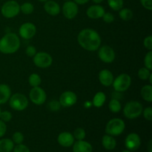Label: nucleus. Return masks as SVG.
Masks as SVG:
<instances>
[{
    "label": "nucleus",
    "mask_w": 152,
    "mask_h": 152,
    "mask_svg": "<svg viewBox=\"0 0 152 152\" xmlns=\"http://www.w3.org/2000/svg\"><path fill=\"white\" fill-rule=\"evenodd\" d=\"M77 40L80 45L88 51L98 50L101 44V38L99 34L89 28L80 31Z\"/></svg>",
    "instance_id": "f257e3e1"
},
{
    "label": "nucleus",
    "mask_w": 152,
    "mask_h": 152,
    "mask_svg": "<svg viewBox=\"0 0 152 152\" xmlns=\"http://www.w3.org/2000/svg\"><path fill=\"white\" fill-rule=\"evenodd\" d=\"M20 46V40L16 34L10 33L0 39V52L4 54H11L17 51Z\"/></svg>",
    "instance_id": "f03ea898"
},
{
    "label": "nucleus",
    "mask_w": 152,
    "mask_h": 152,
    "mask_svg": "<svg viewBox=\"0 0 152 152\" xmlns=\"http://www.w3.org/2000/svg\"><path fill=\"white\" fill-rule=\"evenodd\" d=\"M142 111L143 108L140 102L137 101H131L125 105L123 113L126 118L132 120L140 117L142 113Z\"/></svg>",
    "instance_id": "7ed1b4c3"
},
{
    "label": "nucleus",
    "mask_w": 152,
    "mask_h": 152,
    "mask_svg": "<svg viewBox=\"0 0 152 152\" xmlns=\"http://www.w3.org/2000/svg\"><path fill=\"white\" fill-rule=\"evenodd\" d=\"M126 125L121 119L114 118L109 120L105 127V132L111 136H119L125 130Z\"/></svg>",
    "instance_id": "20e7f679"
},
{
    "label": "nucleus",
    "mask_w": 152,
    "mask_h": 152,
    "mask_svg": "<svg viewBox=\"0 0 152 152\" xmlns=\"http://www.w3.org/2000/svg\"><path fill=\"white\" fill-rule=\"evenodd\" d=\"M20 12V5L14 0L7 1L1 6V13L4 17L11 19L17 16Z\"/></svg>",
    "instance_id": "39448f33"
},
{
    "label": "nucleus",
    "mask_w": 152,
    "mask_h": 152,
    "mask_svg": "<svg viewBox=\"0 0 152 152\" xmlns=\"http://www.w3.org/2000/svg\"><path fill=\"white\" fill-rule=\"evenodd\" d=\"M10 106L16 111H23L28 107V100L26 96L22 94H15L10 97Z\"/></svg>",
    "instance_id": "423d86ee"
},
{
    "label": "nucleus",
    "mask_w": 152,
    "mask_h": 152,
    "mask_svg": "<svg viewBox=\"0 0 152 152\" xmlns=\"http://www.w3.org/2000/svg\"><path fill=\"white\" fill-rule=\"evenodd\" d=\"M131 83H132V78L130 76L127 74H122L113 81L112 84L116 91L123 92L129 89Z\"/></svg>",
    "instance_id": "0eeeda50"
},
{
    "label": "nucleus",
    "mask_w": 152,
    "mask_h": 152,
    "mask_svg": "<svg viewBox=\"0 0 152 152\" xmlns=\"http://www.w3.org/2000/svg\"><path fill=\"white\" fill-rule=\"evenodd\" d=\"M53 59L49 53L45 52H39L34 56V63L39 68H45L51 65Z\"/></svg>",
    "instance_id": "6e6552de"
},
{
    "label": "nucleus",
    "mask_w": 152,
    "mask_h": 152,
    "mask_svg": "<svg viewBox=\"0 0 152 152\" xmlns=\"http://www.w3.org/2000/svg\"><path fill=\"white\" fill-rule=\"evenodd\" d=\"M29 96L31 102L37 105H42L45 102L46 98H47L45 91L39 88V86L33 87V88L30 91Z\"/></svg>",
    "instance_id": "1a4fd4ad"
},
{
    "label": "nucleus",
    "mask_w": 152,
    "mask_h": 152,
    "mask_svg": "<svg viewBox=\"0 0 152 152\" xmlns=\"http://www.w3.org/2000/svg\"><path fill=\"white\" fill-rule=\"evenodd\" d=\"M125 145L130 151H137L141 145V139L136 133L129 134L125 140Z\"/></svg>",
    "instance_id": "9d476101"
},
{
    "label": "nucleus",
    "mask_w": 152,
    "mask_h": 152,
    "mask_svg": "<svg viewBox=\"0 0 152 152\" xmlns=\"http://www.w3.org/2000/svg\"><path fill=\"white\" fill-rule=\"evenodd\" d=\"M98 56L103 62L111 63L115 59V52L109 46L104 45L99 49Z\"/></svg>",
    "instance_id": "9b49d317"
},
{
    "label": "nucleus",
    "mask_w": 152,
    "mask_h": 152,
    "mask_svg": "<svg viewBox=\"0 0 152 152\" xmlns=\"http://www.w3.org/2000/svg\"><path fill=\"white\" fill-rule=\"evenodd\" d=\"M62 12L65 18L68 19H72L77 16L78 13V6L74 1H67L65 2L62 7Z\"/></svg>",
    "instance_id": "f8f14e48"
},
{
    "label": "nucleus",
    "mask_w": 152,
    "mask_h": 152,
    "mask_svg": "<svg viewBox=\"0 0 152 152\" xmlns=\"http://www.w3.org/2000/svg\"><path fill=\"white\" fill-rule=\"evenodd\" d=\"M77 96L73 91H65L61 94L59 97V104L62 106L68 108L74 105L77 102Z\"/></svg>",
    "instance_id": "ddd939ff"
},
{
    "label": "nucleus",
    "mask_w": 152,
    "mask_h": 152,
    "mask_svg": "<svg viewBox=\"0 0 152 152\" xmlns=\"http://www.w3.org/2000/svg\"><path fill=\"white\" fill-rule=\"evenodd\" d=\"M19 35L22 38L25 39H30L35 36L37 32L36 26L31 22H26V23L22 25L19 28Z\"/></svg>",
    "instance_id": "4468645a"
},
{
    "label": "nucleus",
    "mask_w": 152,
    "mask_h": 152,
    "mask_svg": "<svg viewBox=\"0 0 152 152\" xmlns=\"http://www.w3.org/2000/svg\"><path fill=\"white\" fill-rule=\"evenodd\" d=\"M86 13H87V16L90 19H100V18L102 17L104 13H105V10H104L103 7H102L101 5L95 4V5L90 6L88 8Z\"/></svg>",
    "instance_id": "2eb2a0df"
},
{
    "label": "nucleus",
    "mask_w": 152,
    "mask_h": 152,
    "mask_svg": "<svg viewBox=\"0 0 152 152\" xmlns=\"http://www.w3.org/2000/svg\"><path fill=\"white\" fill-rule=\"evenodd\" d=\"M57 141L61 146L68 148L73 145L74 142V137L73 134L69 132H62L58 136Z\"/></svg>",
    "instance_id": "dca6fc26"
},
{
    "label": "nucleus",
    "mask_w": 152,
    "mask_h": 152,
    "mask_svg": "<svg viewBox=\"0 0 152 152\" xmlns=\"http://www.w3.org/2000/svg\"><path fill=\"white\" fill-rule=\"evenodd\" d=\"M99 80L102 86L108 87L112 85L114 81V76L112 73L108 70H102L99 74Z\"/></svg>",
    "instance_id": "f3484780"
},
{
    "label": "nucleus",
    "mask_w": 152,
    "mask_h": 152,
    "mask_svg": "<svg viewBox=\"0 0 152 152\" xmlns=\"http://www.w3.org/2000/svg\"><path fill=\"white\" fill-rule=\"evenodd\" d=\"M44 9L46 13L50 16H56L60 12V7L59 4L52 0H48L47 1H45V4H44Z\"/></svg>",
    "instance_id": "a211bd4d"
},
{
    "label": "nucleus",
    "mask_w": 152,
    "mask_h": 152,
    "mask_svg": "<svg viewBox=\"0 0 152 152\" xmlns=\"http://www.w3.org/2000/svg\"><path fill=\"white\" fill-rule=\"evenodd\" d=\"M92 145L86 141L77 140L73 144V152H92Z\"/></svg>",
    "instance_id": "6ab92c4d"
},
{
    "label": "nucleus",
    "mask_w": 152,
    "mask_h": 152,
    "mask_svg": "<svg viewBox=\"0 0 152 152\" xmlns=\"http://www.w3.org/2000/svg\"><path fill=\"white\" fill-rule=\"evenodd\" d=\"M102 146L105 148L106 150L111 151V150H114L116 148L117 145V141L113 137V136L111 135H104L102 137Z\"/></svg>",
    "instance_id": "aec40b11"
},
{
    "label": "nucleus",
    "mask_w": 152,
    "mask_h": 152,
    "mask_svg": "<svg viewBox=\"0 0 152 152\" xmlns=\"http://www.w3.org/2000/svg\"><path fill=\"white\" fill-rule=\"evenodd\" d=\"M11 91L8 86L4 84L0 85V105L7 102L9 100Z\"/></svg>",
    "instance_id": "412c9836"
},
{
    "label": "nucleus",
    "mask_w": 152,
    "mask_h": 152,
    "mask_svg": "<svg viewBox=\"0 0 152 152\" xmlns=\"http://www.w3.org/2000/svg\"><path fill=\"white\" fill-rule=\"evenodd\" d=\"M14 148V142L10 139L0 140V152H11Z\"/></svg>",
    "instance_id": "4be33fe9"
},
{
    "label": "nucleus",
    "mask_w": 152,
    "mask_h": 152,
    "mask_svg": "<svg viewBox=\"0 0 152 152\" xmlns=\"http://www.w3.org/2000/svg\"><path fill=\"white\" fill-rule=\"evenodd\" d=\"M141 96L144 100L148 102H152V86L151 85H146L141 89Z\"/></svg>",
    "instance_id": "5701e85b"
},
{
    "label": "nucleus",
    "mask_w": 152,
    "mask_h": 152,
    "mask_svg": "<svg viewBox=\"0 0 152 152\" xmlns=\"http://www.w3.org/2000/svg\"><path fill=\"white\" fill-rule=\"evenodd\" d=\"M105 99H106V96L103 92H97L93 99V105L96 108H100L105 103Z\"/></svg>",
    "instance_id": "b1692460"
},
{
    "label": "nucleus",
    "mask_w": 152,
    "mask_h": 152,
    "mask_svg": "<svg viewBox=\"0 0 152 152\" xmlns=\"http://www.w3.org/2000/svg\"><path fill=\"white\" fill-rule=\"evenodd\" d=\"M119 16H120V19H123V20L129 21L132 19L134 14L131 9L122 8L121 10H120V12H119Z\"/></svg>",
    "instance_id": "393cba45"
},
{
    "label": "nucleus",
    "mask_w": 152,
    "mask_h": 152,
    "mask_svg": "<svg viewBox=\"0 0 152 152\" xmlns=\"http://www.w3.org/2000/svg\"><path fill=\"white\" fill-rule=\"evenodd\" d=\"M108 108L112 113H119L121 111V103L117 99H112L109 102Z\"/></svg>",
    "instance_id": "a878e982"
},
{
    "label": "nucleus",
    "mask_w": 152,
    "mask_h": 152,
    "mask_svg": "<svg viewBox=\"0 0 152 152\" xmlns=\"http://www.w3.org/2000/svg\"><path fill=\"white\" fill-rule=\"evenodd\" d=\"M123 0H108V4L112 10L118 11L123 7Z\"/></svg>",
    "instance_id": "bb28decb"
},
{
    "label": "nucleus",
    "mask_w": 152,
    "mask_h": 152,
    "mask_svg": "<svg viewBox=\"0 0 152 152\" xmlns=\"http://www.w3.org/2000/svg\"><path fill=\"white\" fill-rule=\"evenodd\" d=\"M28 83L32 87H37L41 84V78L37 74H32L28 78Z\"/></svg>",
    "instance_id": "cd10ccee"
},
{
    "label": "nucleus",
    "mask_w": 152,
    "mask_h": 152,
    "mask_svg": "<svg viewBox=\"0 0 152 152\" xmlns=\"http://www.w3.org/2000/svg\"><path fill=\"white\" fill-rule=\"evenodd\" d=\"M34 7L31 2H25L20 6V11H22L24 14H31L34 12Z\"/></svg>",
    "instance_id": "c85d7f7f"
},
{
    "label": "nucleus",
    "mask_w": 152,
    "mask_h": 152,
    "mask_svg": "<svg viewBox=\"0 0 152 152\" xmlns=\"http://www.w3.org/2000/svg\"><path fill=\"white\" fill-rule=\"evenodd\" d=\"M86 131L84 129H82V128H77L74 131L73 136L77 140H83L85 139V137H86Z\"/></svg>",
    "instance_id": "c756f323"
},
{
    "label": "nucleus",
    "mask_w": 152,
    "mask_h": 152,
    "mask_svg": "<svg viewBox=\"0 0 152 152\" xmlns=\"http://www.w3.org/2000/svg\"><path fill=\"white\" fill-rule=\"evenodd\" d=\"M151 75L150 70L146 68H142L138 71V77L140 80H146L149 78V76Z\"/></svg>",
    "instance_id": "7c9ffc66"
},
{
    "label": "nucleus",
    "mask_w": 152,
    "mask_h": 152,
    "mask_svg": "<svg viewBox=\"0 0 152 152\" xmlns=\"http://www.w3.org/2000/svg\"><path fill=\"white\" fill-rule=\"evenodd\" d=\"M144 64H145V68H148V70H152V51L149 50L145 56L144 59Z\"/></svg>",
    "instance_id": "2f4dec72"
},
{
    "label": "nucleus",
    "mask_w": 152,
    "mask_h": 152,
    "mask_svg": "<svg viewBox=\"0 0 152 152\" xmlns=\"http://www.w3.org/2000/svg\"><path fill=\"white\" fill-rule=\"evenodd\" d=\"M13 142L16 144H21L24 141V135L21 132H15L13 135Z\"/></svg>",
    "instance_id": "473e14b6"
},
{
    "label": "nucleus",
    "mask_w": 152,
    "mask_h": 152,
    "mask_svg": "<svg viewBox=\"0 0 152 152\" xmlns=\"http://www.w3.org/2000/svg\"><path fill=\"white\" fill-rule=\"evenodd\" d=\"M0 119H1V120H2L3 122H4V123H5V122H9L12 119L11 113L7 111H1V114H0Z\"/></svg>",
    "instance_id": "72a5a7b5"
},
{
    "label": "nucleus",
    "mask_w": 152,
    "mask_h": 152,
    "mask_svg": "<svg viewBox=\"0 0 152 152\" xmlns=\"http://www.w3.org/2000/svg\"><path fill=\"white\" fill-rule=\"evenodd\" d=\"M13 152H31L30 149L26 146V145H23V144H18L14 147L13 149Z\"/></svg>",
    "instance_id": "f704fd0d"
},
{
    "label": "nucleus",
    "mask_w": 152,
    "mask_h": 152,
    "mask_svg": "<svg viewBox=\"0 0 152 152\" xmlns=\"http://www.w3.org/2000/svg\"><path fill=\"white\" fill-rule=\"evenodd\" d=\"M102 19L106 23H112L114 21V16L111 13H105L102 16Z\"/></svg>",
    "instance_id": "c9c22d12"
},
{
    "label": "nucleus",
    "mask_w": 152,
    "mask_h": 152,
    "mask_svg": "<svg viewBox=\"0 0 152 152\" xmlns=\"http://www.w3.org/2000/svg\"><path fill=\"white\" fill-rule=\"evenodd\" d=\"M143 112V116L145 117V120H148V121H151L152 120V108L151 107H148V108H145Z\"/></svg>",
    "instance_id": "e433bc0d"
},
{
    "label": "nucleus",
    "mask_w": 152,
    "mask_h": 152,
    "mask_svg": "<svg viewBox=\"0 0 152 152\" xmlns=\"http://www.w3.org/2000/svg\"><path fill=\"white\" fill-rule=\"evenodd\" d=\"M144 46L146 49L148 50H152V37L151 36H148L146 38L144 39Z\"/></svg>",
    "instance_id": "4c0bfd02"
},
{
    "label": "nucleus",
    "mask_w": 152,
    "mask_h": 152,
    "mask_svg": "<svg viewBox=\"0 0 152 152\" xmlns=\"http://www.w3.org/2000/svg\"><path fill=\"white\" fill-rule=\"evenodd\" d=\"M37 53V49L32 45H29L28 48H26V54L28 55V56H34V55Z\"/></svg>",
    "instance_id": "58836bf2"
},
{
    "label": "nucleus",
    "mask_w": 152,
    "mask_h": 152,
    "mask_svg": "<svg viewBox=\"0 0 152 152\" xmlns=\"http://www.w3.org/2000/svg\"><path fill=\"white\" fill-rule=\"evenodd\" d=\"M142 5L148 10H152V0H140Z\"/></svg>",
    "instance_id": "ea45409f"
},
{
    "label": "nucleus",
    "mask_w": 152,
    "mask_h": 152,
    "mask_svg": "<svg viewBox=\"0 0 152 152\" xmlns=\"http://www.w3.org/2000/svg\"><path fill=\"white\" fill-rule=\"evenodd\" d=\"M6 131H7V126L6 124L4 123V122H3L2 120H0V137H2L6 133Z\"/></svg>",
    "instance_id": "a19ab883"
},
{
    "label": "nucleus",
    "mask_w": 152,
    "mask_h": 152,
    "mask_svg": "<svg viewBox=\"0 0 152 152\" xmlns=\"http://www.w3.org/2000/svg\"><path fill=\"white\" fill-rule=\"evenodd\" d=\"M49 105H50V109L53 110V111H56V110H58L59 108L60 104H59V102H52Z\"/></svg>",
    "instance_id": "79ce46f5"
},
{
    "label": "nucleus",
    "mask_w": 152,
    "mask_h": 152,
    "mask_svg": "<svg viewBox=\"0 0 152 152\" xmlns=\"http://www.w3.org/2000/svg\"><path fill=\"white\" fill-rule=\"evenodd\" d=\"M74 1L76 4H86L87 2H88L89 0H74Z\"/></svg>",
    "instance_id": "37998d69"
},
{
    "label": "nucleus",
    "mask_w": 152,
    "mask_h": 152,
    "mask_svg": "<svg viewBox=\"0 0 152 152\" xmlns=\"http://www.w3.org/2000/svg\"><path fill=\"white\" fill-rule=\"evenodd\" d=\"M148 151L152 152V141L150 140L148 144Z\"/></svg>",
    "instance_id": "c03bdc74"
},
{
    "label": "nucleus",
    "mask_w": 152,
    "mask_h": 152,
    "mask_svg": "<svg viewBox=\"0 0 152 152\" xmlns=\"http://www.w3.org/2000/svg\"><path fill=\"white\" fill-rule=\"evenodd\" d=\"M92 1H93L94 3H96V4H99V3L102 2L104 0H92Z\"/></svg>",
    "instance_id": "a18cd8bd"
},
{
    "label": "nucleus",
    "mask_w": 152,
    "mask_h": 152,
    "mask_svg": "<svg viewBox=\"0 0 152 152\" xmlns=\"http://www.w3.org/2000/svg\"><path fill=\"white\" fill-rule=\"evenodd\" d=\"M149 80H150V83L152 84V74L149 76Z\"/></svg>",
    "instance_id": "49530a36"
},
{
    "label": "nucleus",
    "mask_w": 152,
    "mask_h": 152,
    "mask_svg": "<svg viewBox=\"0 0 152 152\" xmlns=\"http://www.w3.org/2000/svg\"><path fill=\"white\" fill-rule=\"evenodd\" d=\"M122 152H131L129 150H125V151H123Z\"/></svg>",
    "instance_id": "de8ad7c7"
},
{
    "label": "nucleus",
    "mask_w": 152,
    "mask_h": 152,
    "mask_svg": "<svg viewBox=\"0 0 152 152\" xmlns=\"http://www.w3.org/2000/svg\"><path fill=\"white\" fill-rule=\"evenodd\" d=\"M39 1H42V2H44V1H47L48 0H39Z\"/></svg>",
    "instance_id": "09e8293b"
},
{
    "label": "nucleus",
    "mask_w": 152,
    "mask_h": 152,
    "mask_svg": "<svg viewBox=\"0 0 152 152\" xmlns=\"http://www.w3.org/2000/svg\"><path fill=\"white\" fill-rule=\"evenodd\" d=\"M1 108H0V114H1Z\"/></svg>",
    "instance_id": "8fccbe9b"
},
{
    "label": "nucleus",
    "mask_w": 152,
    "mask_h": 152,
    "mask_svg": "<svg viewBox=\"0 0 152 152\" xmlns=\"http://www.w3.org/2000/svg\"><path fill=\"white\" fill-rule=\"evenodd\" d=\"M65 1H69V0H65Z\"/></svg>",
    "instance_id": "3c124183"
}]
</instances>
